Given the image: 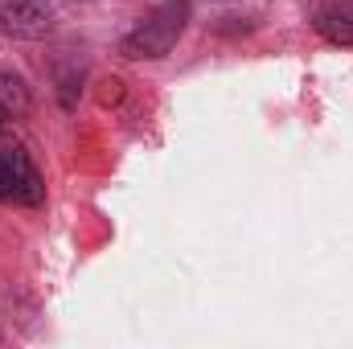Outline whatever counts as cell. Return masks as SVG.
Segmentation results:
<instances>
[{"mask_svg":"<svg viewBox=\"0 0 353 349\" xmlns=\"http://www.w3.org/2000/svg\"><path fill=\"white\" fill-rule=\"evenodd\" d=\"M0 201L4 206H41L46 181L37 173L33 157L17 140H0Z\"/></svg>","mask_w":353,"mask_h":349,"instance_id":"obj_2","label":"cell"},{"mask_svg":"<svg viewBox=\"0 0 353 349\" xmlns=\"http://www.w3.org/2000/svg\"><path fill=\"white\" fill-rule=\"evenodd\" d=\"M29 111H33V94L25 87V79L0 70V136L12 132L21 119H29Z\"/></svg>","mask_w":353,"mask_h":349,"instance_id":"obj_4","label":"cell"},{"mask_svg":"<svg viewBox=\"0 0 353 349\" xmlns=\"http://www.w3.org/2000/svg\"><path fill=\"white\" fill-rule=\"evenodd\" d=\"M54 33V8L46 0H0V37L41 41Z\"/></svg>","mask_w":353,"mask_h":349,"instance_id":"obj_3","label":"cell"},{"mask_svg":"<svg viewBox=\"0 0 353 349\" xmlns=\"http://www.w3.org/2000/svg\"><path fill=\"white\" fill-rule=\"evenodd\" d=\"M189 0H161L123 41H119V54L128 62H161L173 54V46L181 41V33L189 29Z\"/></svg>","mask_w":353,"mask_h":349,"instance_id":"obj_1","label":"cell"},{"mask_svg":"<svg viewBox=\"0 0 353 349\" xmlns=\"http://www.w3.org/2000/svg\"><path fill=\"white\" fill-rule=\"evenodd\" d=\"M312 29L329 41V46H341L353 50V4H329L312 17Z\"/></svg>","mask_w":353,"mask_h":349,"instance_id":"obj_5","label":"cell"}]
</instances>
